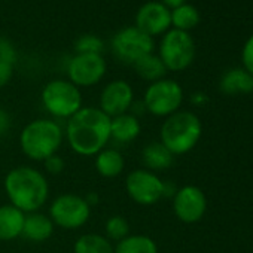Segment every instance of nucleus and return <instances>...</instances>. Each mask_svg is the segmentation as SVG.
Returning a JSON list of instances; mask_svg holds the SVG:
<instances>
[{"mask_svg":"<svg viewBox=\"0 0 253 253\" xmlns=\"http://www.w3.org/2000/svg\"><path fill=\"white\" fill-rule=\"evenodd\" d=\"M64 136L75 154L95 157L110 140V118L98 107H82L67 119Z\"/></svg>","mask_w":253,"mask_h":253,"instance_id":"obj_1","label":"nucleus"},{"mask_svg":"<svg viewBox=\"0 0 253 253\" xmlns=\"http://www.w3.org/2000/svg\"><path fill=\"white\" fill-rule=\"evenodd\" d=\"M5 192L9 204L23 213H35L49 198V183L42 171L29 166H20L5 176Z\"/></svg>","mask_w":253,"mask_h":253,"instance_id":"obj_2","label":"nucleus"},{"mask_svg":"<svg viewBox=\"0 0 253 253\" xmlns=\"http://www.w3.org/2000/svg\"><path fill=\"white\" fill-rule=\"evenodd\" d=\"M64 140V131L58 122L52 119H35L29 122L20 133V148L32 161L43 163L55 155Z\"/></svg>","mask_w":253,"mask_h":253,"instance_id":"obj_3","label":"nucleus"},{"mask_svg":"<svg viewBox=\"0 0 253 253\" xmlns=\"http://www.w3.org/2000/svg\"><path fill=\"white\" fill-rule=\"evenodd\" d=\"M201 134L203 125L200 118L189 110H177L167 116L161 125L160 142L173 155H183L198 145Z\"/></svg>","mask_w":253,"mask_h":253,"instance_id":"obj_4","label":"nucleus"},{"mask_svg":"<svg viewBox=\"0 0 253 253\" xmlns=\"http://www.w3.org/2000/svg\"><path fill=\"white\" fill-rule=\"evenodd\" d=\"M42 104L49 115L60 119H69L82 106V92L69 79L49 81L41 94Z\"/></svg>","mask_w":253,"mask_h":253,"instance_id":"obj_5","label":"nucleus"},{"mask_svg":"<svg viewBox=\"0 0 253 253\" xmlns=\"http://www.w3.org/2000/svg\"><path fill=\"white\" fill-rule=\"evenodd\" d=\"M158 57L170 72H182L188 69L195 58V43L188 32L170 29L163 35Z\"/></svg>","mask_w":253,"mask_h":253,"instance_id":"obj_6","label":"nucleus"},{"mask_svg":"<svg viewBox=\"0 0 253 253\" xmlns=\"http://www.w3.org/2000/svg\"><path fill=\"white\" fill-rule=\"evenodd\" d=\"M146 112L158 118H167L176 113L183 101V89L173 79H160L152 82L143 95Z\"/></svg>","mask_w":253,"mask_h":253,"instance_id":"obj_7","label":"nucleus"},{"mask_svg":"<svg viewBox=\"0 0 253 253\" xmlns=\"http://www.w3.org/2000/svg\"><path fill=\"white\" fill-rule=\"evenodd\" d=\"M112 54L125 64H134L137 60L149 55L155 49L154 38L148 36L136 26L124 27L115 33L110 42Z\"/></svg>","mask_w":253,"mask_h":253,"instance_id":"obj_8","label":"nucleus"},{"mask_svg":"<svg viewBox=\"0 0 253 253\" xmlns=\"http://www.w3.org/2000/svg\"><path fill=\"white\" fill-rule=\"evenodd\" d=\"M49 217L54 225L73 231L82 228L91 217V206L76 194H61L49 206Z\"/></svg>","mask_w":253,"mask_h":253,"instance_id":"obj_9","label":"nucleus"},{"mask_svg":"<svg viewBox=\"0 0 253 253\" xmlns=\"http://www.w3.org/2000/svg\"><path fill=\"white\" fill-rule=\"evenodd\" d=\"M125 191L136 204L154 206L164 197V182L157 173L137 169L126 176Z\"/></svg>","mask_w":253,"mask_h":253,"instance_id":"obj_10","label":"nucleus"},{"mask_svg":"<svg viewBox=\"0 0 253 253\" xmlns=\"http://www.w3.org/2000/svg\"><path fill=\"white\" fill-rule=\"evenodd\" d=\"M107 64L100 54H75L67 63L69 81L78 88L97 85L106 75Z\"/></svg>","mask_w":253,"mask_h":253,"instance_id":"obj_11","label":"nucleus"},{"mask_svg":"<svg viewBox=\"0 0 253 253\" xmlns=\"http://www.w3.org/2000/svg\"><path fill=\"white\" fill-rule=\"evenodd\" d=\"M173 210L177 219L185 223L200 222L207 210V198L198 186L186 185L174 194Z\"/></svg>","mask_w":253,"mask_h":253,"instance_id":"obj_12","label":"nucleus"},{"mask_svg":"<svg viewBox=\"0 0 253 253\" xmlns=\"http://www.w3.org/2000/svg\"><path fill=\"white\" fill-rule=\"evenodd\" d=\"M134 103L133 86L122 79L109 82L100 94L98 109L104 112L109 118L128 113Z\"/></svg>","mask_w":253,"mask_h":253,"instance_id":"obj_13","label":"nucleus"},{"mask_svg":"<svg viewBox=\"0 0 253 253\" xmlns=\"http://www.w3.org/2000/svg\"><path fill=\"white\" fill-rule=\"evenodd\" d=\"M136 27L151 38L164 35L171 27V14L161 2H148L136 14Z\"/></svg>","mask_w":253,"mask_h":253,"instance_id":"obj_14","label":"nucleus"},{"mask_svg":"<svg viewBox=\"0 0 253 253\" xmlns=\"http://www.w3.org/2000/svg\"><path fill=\"white\" fill-rule=\"evenodd\" d=\"M142 131V125L137 116L131 113L118 115L110 118V139L118 143L134 142Z\"/></svg>","mask_w":253,"mask_h":253,"instance_id":"obj_15","label":"nucleus"},{"mask_svg":"<svg viewBox=\"0 0 253 253\" xmlns=\"http://www.w3.org/2000/svg\"><path fill=\"white\" fill-rule=\"evenodd\" d=\"M54 222L48 214L35 211V213H27L24 219V226H23V234L29 241L33 243H43L51 238L54 234Z\"/></svg>","mask_w":253,"mask_h":253,"instance_id":"obj_16","label":"nucleus"},{"mask_svg":"<svg viewBox=\"0 0 253 253\" xmlns=\"http://www.w3.org/2000/svg\"><path fill=\"white\" fill-rule=\"evenodd\" d=\"M26 213L12 204L0 206V241H12L23 234Z\"/></svg>","mask_w":253,"mask_h":253,"instance_id":"obj_17","label":"nucleus"},{"mask_svg":"<svg viewBox=\"0 0 253 253\" xmlns=\"http://www.w3.org/2000/svg\"><path fill=\"white\" fill-rule=\"evenodd\" d=\"M219 89L226 95L250 94L253 92V76L246 69H231L222 75Z\"/></svg>","mask_w":253,"mask_h":253,"instance_id":"obj_18","label":"nucleus"},{"mask_svg":"<svg viewBox=\"0 0 253 253\" xmlns=\"http://www.w3.org/2000/svg\"><path fill=\"white\" fill-rule=\"evenodd\" d=\"M142 161L146 170L157 173V171H163L171 167L174 161V155L161 142H152L143 148Z\"/></svg>","mask_w":253,"mask_h":253,"instance_id":"obj_19","label":"nucleus"},{"mask_svg":"<svg viewBox=\"0 0 253 253\" xmlns=\"http://www.w3.org/2000/svg\"><path fill=\"white\" fill-rule=\"evenodd\" d=\"M95 170L101 177L115 179L118 177L125 167V160L118 149L104 148L95 155Z\"/></svg>","mask_w":253,"mask_h":253,"instance_id":"obj_20","label":"nucleus"},{"mask_svg":"<svg viewBox=\"0 0 253 253\" xmlns=\"http://www.w3.org/2000/svg\"><path fill=\"white\" fill-rule=\"evenodd\" d=\"M113 253H158V246L148 235L130 234L116 243Z\"/></svg>","mask_w":253,"mask_h":253,"instance_id":"obj_21","label":"nucleus"},{"mask_svg":"<svg viewBox=\"0 0 253 253\" xmlns=\"http://www.w3.org/2000/svg\"><path fill=\"white\" fill-rule=\"evenodd\" d=\"M136 73L148 81V82H157L160 79H164L166 78V73L169 72L164 66V63L161 61V58L158 55H155L154 52L149 54V55H145L143 58L137 60L134 64H133Z\"/></svg>","mask_w":253,"mask_h":253,"instance_id":"obj_22","label":"nucleus"},{"mask_svg":"<svg viewBox=\"0 0 253 253\" xmlns=\"http://www.w3.org/2000/svg\"><path fill=\"white\" fill-rule=\"evenodd\" d=\"M75 253H113V244L104 235L100 234H84L73 246Z\"/></svg>","mask_w":253,"mask_h":253,"instance_id":"obj_23","label":"nucleus"},{"mask_svg":"<svg viewBox=\"0 0 253 253\" xmlns=\"http://www.w3.org/2000/svg\"><path fill=\"white\" fill-rule=\"evenodd\" d=\"M171 14V26L180 32H189L200 23V12L195 6L183 3L170 11Z\"/></svg>","mask_w":253,"mask_h":253,"instance_id":"obj_24","label":"nucleus"},{"mask_svg":"<svg viewBox=\"0 0 253 253\" xmlns=\"http://www.w3.org/2000/svg\"><path fill=\"white\" fill-rule=\"evenodd\" d=\"M104 237L110 241H121L126 235H130V223L124 216L113 214L104 223Z\"/></svg>","mask_w":253,"mask_h":253,"instance_id":"obj_25","label":"nucleus"},{"mask_svg":"<svg viewBox=\"0 0 253 253\" xmlns=\"http://www.w3.org/2000/svg\"><path fill=\"white\" fill-rule=\"evenodd\" d=\"M76 54H103L104 42L98 36L94 35H84L75 43Z\"/></svg>","mask_w":253,"mask_h":253,"instance_id":"obj_26","label":"nucleus"},{"mask_svg":"<svg viewBox=\"0 0 253 253\" xmlns=\"http://www.w3.org/2000/svg\"><path fill=\"white\" fill-rule=\"evenodd\" d=\"M0 61L11 63V64H15V61H17L15 48L5 38H0Z\"/></svg>","mask_w":253,"mask_h":253,"instance_id":"obj_27","label":"nucleus"},{"mask_svg":"<svg viewBox=\"0 0 253 253\" xmlns=\"http://www.w3.org/2000/svg\"><path fill=\"white\" fill-rule=\"evenodd\" d=\"M241 60H243L244 69L253 76V35L247 39V42L243 46Z\"/></svg>","mask_w":253,"mask_h":253,"instance_id":"obj_28","label":"nucleus"},{"mask_svg":"<svg viewBox=\"0 0 253 253\" xmlns=\"http://www.w3.org/2000/svg\"><path fill=\"white\" fill-rule=\"evenodd\" d=\"M43 166H45V170L49 173V174H60L63 170H64V160L60 157V155H52L49 158H46L43 161Z\"/></svg>","mask_w":253,"mask_h":253,"instance_id":"obj_29","label":"nucleus"},{"mask_svg":"<svg viewBox=\"0 0 253 253\" xmlns=\"http://www.w3.org/2000/svg\"><path fill=\"white\" fill-rule=\"evenodd\" d=\"M14 76V64L0 61V88L6 86Z\"/></svg>","mask_w":253,"mask_h":253,"instance_id":"obj_30","label":"nucleus"},{"mask_svg":"<svg viewBox=\"0 0 253 253\" xmlns=\"http://www.w3.org/2000/svg\"><path fill=\"white\" fill-rule=\"evenodd\" d=\"M11 128V116L6 110L0 109V137H3Z\"/></svg>","mask_w":253,"mask_h":253,"instance_id":"obj_31","label":"nucleus"},{"mask_svg":"<svg viewBox=\"0 0 253 253\" xmlns=\"http://www.w3.org/2000/svg\"><path fill=\"white\" fill-rule=\"evenodd\" d=\"M160 2H161L166 8H169V9L171 11V9L177 8V6L186 3V0H160Z\"/></svg>","mask_w":253,"mask_h":253,"instance_id":"obj_32","label":"nucleus"},{"mask_svg":"<svg viewBox=\"0 0 253 253\" xmlns=\"http://www.w3.org/2000/svg\"><path fill=\"white\" fill-rule=\"evenodd\" d=\"M85 200H86V203L89 204V206H94V204H97L98 203V195L97 194H94V192H89L86 197H84Z\"/></svg>","mask_w":253,"mask_h":253,"instance_id":"obj_33","label":"nucleus"},{"mask_svg":"<svg viewBox=\"0 0 253 253\" xmlns=\"http://www.w3.org/2000/svg\"><path fill=\"white\" fill-rule=\"evenodd\" d=\"M191 100H192L195 104H200V101H201V100H204V101H206V95H203V94H194Z\"/></svg>","mask_w":253,"mask_h":253,"instance_id":"obj_34","label":"nucleus"}]
</instances>
